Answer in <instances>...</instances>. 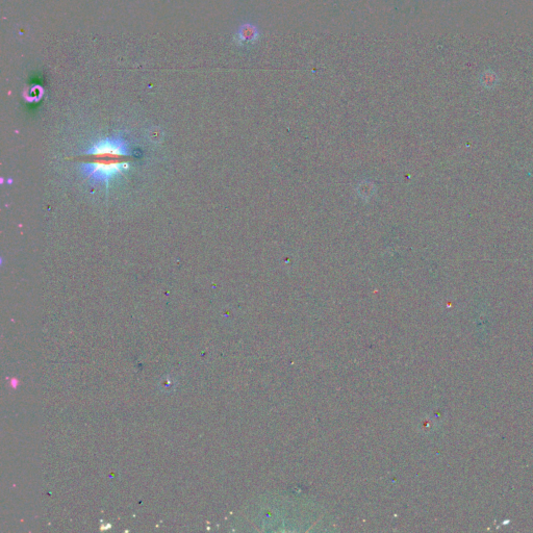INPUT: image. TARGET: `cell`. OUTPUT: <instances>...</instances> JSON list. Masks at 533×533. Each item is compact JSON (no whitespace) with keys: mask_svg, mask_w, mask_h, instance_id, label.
Wrapping results in <instances>:
<instances>
[{"mask_svg":"<svg viewBox=\"0 0 533 533\" xmlns=\"http://www.w3.org/2000/svg\"><path fill=\"white\" fill-rule=\"evenodd\" d=\"M498 76L492 70H487L481 75V83L486 87H493L497 84Z\"/></svg>","mask_w":533,"mask_h":533,"instance_id":"cell-3","label":"cell"},{"mask_svg":"<svg viewBox=\"0 0 533 533\" xmlns=\"http://www.w3.org/2000/svg\"><path fill=\"white\" fill-rule=\"evenodd\" d=\"M259 39V32L253 24H244L239 33V41L245 44H253Z\"/></svg>","mask_w":533,"mask_h":533,"instance_id":"cell-2","label":"cell"},{"mask_svg":"<svg viewBox=\"0 0 533 533\" xmlns=\"http://www.w3.org/2000/svg\"><path fill=\"white\" fill-rule=\"evenodd\" d=\"M130 154V145L123 137L101 138L83 152L87 160L80 165V172L92 184L107 189L129 170Z\"/></svg>","mask_w":533,"mask_h":533,"instance_id":"cell-1","label":"cell"}]
</instances>
